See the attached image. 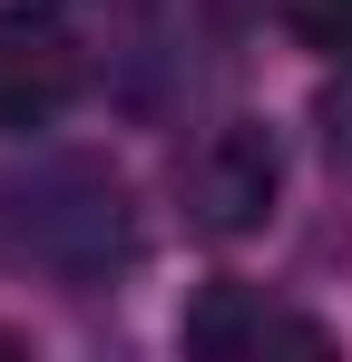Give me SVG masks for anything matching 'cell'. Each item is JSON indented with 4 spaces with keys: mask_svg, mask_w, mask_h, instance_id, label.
I'll return each instance as SVG.
<instances>
[{
    "mask_svg": "<svg viewBox=\"0 0 352 362\" xmlns=\"http://www.w3.org/2000/svg\"><path fill=\"white\" fill-rule=\"evenodd\" d=\"M127 255H137V216L98 157H30L0 177V264L10 274H49L88 294Z\"/></svg>",
    "mask_w": 352,
    "mask_h": 362,
    "instance_id": "6da1fadb",
    "label": "cell"
},
{
    "mask_svg": "<svg viewBox=\"0 0 352 362\" xmlns=\"http://www.w3.org/2000/svg\"><path fill=\"white\" fill-rule=\"evenodd\" d=\"M274 186H284V157H274V127L254 118H216L176 157V206L196 235H254L274 216Z\"/></svg>",
    "mask_w": 352,
    "mask_h": 362,
    "instance_id": "7a4b0ae2",
    "label": "cell"
},
{
    "mask_svg": "<svg viewBox=\"0 0 352 362\" xmlns=\"http://www.w3.org/2000/svg\"><path fill=\"white\" fill-rule=\"evenodd\" d=\"M176 343H186V353H206V362H264V353L313 362V353H333V333H323L313 313H293V303L254 294V284H206V294L186 303Z\"/></svg>",
    "mask_w": 352,
    "mask_h": 362,
    "instance_id": "3957f363",
    "label": "cell"
},
{
    "mask_svg": "<svg viewBox=\"0 0 352 362\" xmlns=\"http://www.w3.org/2000/svg\"><path fill=\"white\" fill-rule=\"evenodd\" d=\"M78 98V40L49 10H0V137H30Z\"/></svg>",
    "mask_w": 352,
    "mask_h": 362,
    "instance_id": "277c9868",
    "label": "cell"
},
{
    "mask_svg": "<svg viewBox=\"0 0 352 362\" xmlns=\"http://www.w3.org/2000/svg\"><path fill=\"white\" fill-rule=\"evenodd\" d=\"M293 40L303 49H323V59H352V0H284Z\"/></svg>",
    "mask_w": 352,
    "mask_h": 362,
    "instance_id": "5b68a950",
    "label": "cell"
}]
</instances>
